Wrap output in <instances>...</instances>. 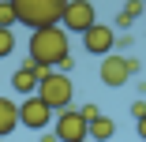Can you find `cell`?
Instances as JSON below:
<instances>
[{"label": "cell", "instance_id": "6da1fadb", "mask_svg": "<svg viewBox=\"0 0 146 142\" xmlns=\"http://www.w3.org/2000/svg\"><path fill=\"white\" fill-rule=\"evenodd\" d=\"M60 60H68V34L60 26H45V30L30 34V45H26V67L34 71H56Z\"/></svg>", "mask_w": 146, "mask_h": 142}, {"label": "cell", "instance_id": "7a4b0ae2", "mask_svg": "<svg viewBox=\"0 0 146 142\" xmlns=\"http://www.w3.org/2000/svg\"><path fill=\"white\" fill-rule=\"evenodd\" d=\"M34 97L56 116V112L71 108V101H75V82H71L68 75H60V71H38V90H34Z\"/></svg>", "mask_w": 146, "mask_h": 142}, {"label": "cell", "instance_id": "3957f363", "mask_svg": "<svg viewBox=\"0 0 146 142\" xmlns=\"http://www.w3.org/2000/svg\"><path fill=\"white\" fill-rule=\"evenodd\" d=\"M11 8H15V22H23L26 30H45L60 22L64 0H11Z\"/></svg>", "mask_w": 146, "mask_h": 142}, {"label": "cell", "instance_id": "277c9868", "mask_svg": "<svg viewBox=\"0 0 146 142\" xmlns=\"http://www.w3.org/2000/svg\"><path fill=\"white\" fill-rule=\"evenodd\" d=\"M98 22V11L90 0H64V11H60V30L64 34H86L90 26Z\"/></svg>", "mask_w": 146, "mask_h": 142}, {"label": "cell", "instance_id": "5b68a950", "mask_svg": "<svg viewBox=\"0 0 146 142\" xmlns=\"http://www.w3.org/2000/svg\"><path fill=\"white\" fill-rule=\"evenodd\" d=\"M142 64L135 60V56H120V52H109V56H101V82H105V86H127V79L139 71Z\"/></svg>", "mask_w": 146, "mask_h": 142}, {"label": "cell", "instance_id": "8992f818", "mask_svg": "<svg viewBox=\"0 0 146 142\" xmlns=\"http://www.w3.org/2000/svg\"><path fill=\"white\" fill-rule=\"evenodd\" d=\"M52 135L56 142H86V116L79 108H64L52 116Z\"/></svg>", "mask_w": 146, "mask_h": 142}, {"label": "cell", "instance_id": "52a82bcc", "mask_svg": "<svg viewBox=\"0 0 146 142\" xmlns=\"http://www.w3.org/2000/svg\"><path fill=\"white\" fill-rule=\"evenodd\" d=\"M15 108H19V127H26V131H49L52 112H49L38 97H23Z\"/></svg>", "mask_w": 146, "mask_h": 142}, {"label": "cell", "instance_id": "ba28073f", "mask_svg": "<svg viewBox=\"0 0 146 142\" xmlns=\"http://www.w3.org/2000/svg\"><path fill=\"white\" fill-rule=\"evenodd\" d=\"M82 49L90 52V56H109L116 49V30H112L109 22H94L90 30L82 34Z\"/></svg>", "mask_w": 146, "mask_h": 142}, {"label": "cell", "instance_id": "9c48e42d", "mask_svg": "<svg viewBox=\"0 0 146 142\" xmlns=\"http://www.w3.org/2000/svg\"><path fill=\"white\" fill-rule=\"evenodd\" d=\"M116 135V124L105 116V112H98V116L86 120V142H109Z\"/></svg>", "mask_w": 146, "mask_h": 142}, {"label": "cell", "instance_id": "30bf717a", "mask_svg": "<svg viewBox=\"0 0 146 142\" xmlns=\"http://www.w3.org/2000/svg\"><path fill=\"white\" fill-rule=\"evenodd\" d=\"M11 90H15L19 97H34V90H38V71L23 64V67L11 75Z\"/></svg>", "mask_w": 146, "mask_h": 142}, {"label": "cell", "instance_id": "8fae6325", "mask_svg": "<svg viewBox=\"0 0 146 142\" xmlns=\"http://www.w3.org/2000/svg\"><path fill=\"white\" fill-rule=\"evenodd\" d=\"M19 127V108L11 97H0V138H8L11 131Z\"/></svg>", "mask_w": 146, "mask_h": 142}, {"label": "cell", "instance_id": "7c38bea8", "mask_svg": "<svg viewBox=\"0 0 146 142\" xmlns=\"http://www.w3.org/2000/svg\"><path fill=\"white\" fill-rule=\"evenodd\" d=\"M139 15H142V0H131V4H127V8H124L120 15H116V22H120V30H127V26H131V22H135Z\"/></svg>", "mask_w": 146, "mask_h": 142}, {"label": "cell", "instance_id": "4fadbf2b", "mask_svg": "<svg viewBox=\"0 0 146 142\" xmlns=\"http://www.w3.org/2000/svg\"><path fill=\"white\" fill-rule=\"evenodd\" d=\"M11 26H15V8L8 0V4H0V30H11Z\"/></svg>", "mask_w": 146, "mask_h": 142}, {"label": "cell", "instance_id": "5bb4252c", "mask_svg": "<svg viewBox=\"0 0 146 142\" xmlns=\"http://www.w3.org/2000/svg\"><path fill=\"white\" fill-rule=\"evenodd\" d=\"M11 52H15V34L11 30H0V60L11 56Z\"/></svg>", "mask_w": 146, "mask_h": 142}, {"label": "cell", "instance_id": "9a60e30c", "mask_svg": "<svg viewBox=\"0 0 146 142\" xmlns=\"http://www.w3.org/2000/svg\"><path fill=\"white\" fill-rule=\"evenodd\" d=\"M131 112H135V120H146V101H135Z\"/></svg>", "mask_w": 146, "mask_h": 142}, {"label": "cell", "instance_id": "2e32d148", "mask_svg": "<svg viewBox=\"0 0 146 142\" xmlns=\"http://www.w3.org/2000/svg\"><path fill=\"white\" fill-rule=\"evenodd\" d=\"M41 142H56V135L52 131H41Z\"/></svg>", "mask_w": 146, "mask_h": 142}]
</instances>
